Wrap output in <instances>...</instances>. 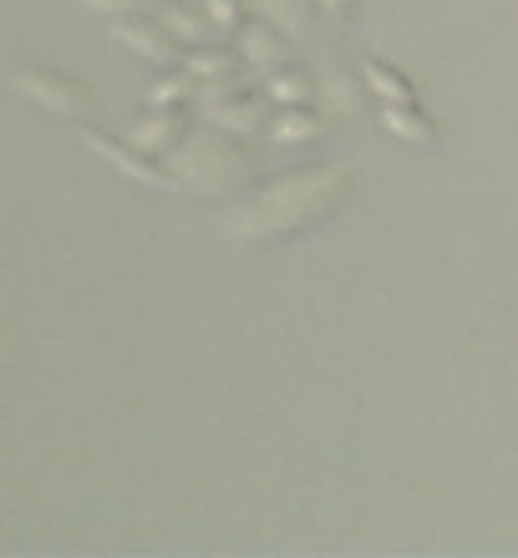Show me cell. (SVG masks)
<instances>
[{
	"mask_svg": "<svg viewBox=\"0 0 518 558\" xmlns=\"http://www.w3.org/2000/svg\"><path fill=\"white\" fill-rule=\"evenodd\" d=\"M351 168L326 162V168H300V173L269 178L260 189H250V198H239L224 214V234L234 244H275V239H300L321 229L326 219H336L351 198Z\"/></svg>",
	"mask_w": 518,
	"mask_h": 558,
	"instance_id": "1",
	"label": "cell"
},
{
	"mask_svg": "<svg viewBox=\"0 0 518 558\" xmlns=\"http://www.w3.org/2000/svg\"><path fill=\"white\" fill-rule=\"evenodd\" d=\"M168 168L178 173L183 193H250L254 158L244 153V137L229 128H208V133H189L168 153Z\"/></svg>",
	"mask_w": 518,
	"mask_h": 558,
	"instance_id": "2",
	"label": "cell"
},
{
	"mask_svg": "<svg viewBox=\"0 0 518 558\" xmlns=\"http://www.w3.org/2000/svg\"><path fill=\"white\" fill-rule=\"evenodd\" d=\"M11 87L21 97L41 107V112H57V118H72V122H87L97 112V92L76 76L57 72V66H15L11 72Z\"/></svg>",
	"mask_w": 518,
	"mask_h": 558,
	"instance_id": "3",
	"label": "cell"
},
{
	"mask_svg": "<svg viewBox=\"0 0 518 558\" xmlns=\"http://www.w3.org/2000/svg\"><path fill=\"white\" fill-rule=\"evenodd\" d=\"M82 143H87L92 153H103L112 168H122L133 183H148V189H183L173 168H168V162H153V153L137 143V137H112L107 128H97V122H82Z\"/></svg>",
	"mask_w": 518,
	"mask_h": 558,
	"instance_id": "4",
	"label": "cell"
},
{
	"mask_svg": "<svg viewBox=\"0 0 518 558\" xmlns=\"http://www.w3.org/2000/svg\"><path fill=\"white\" fill-rule=\"evenodd\" d=\"M112 41L128 46V51H137V57H148L153 66H183L189 61L193 46L178 36L173 26H168L158 11L148 15H118L112 21Z\"/></svg>",
	"mask_w": 518,
	"mask_h": 558,
	"instance_id": "5",
	"label": "cell"
},
{
	"mask_svg": "<svg viewBox=\"0 0 518 558\" xmlns=\"http://www.w3.org/2000/svg\"><path fill=\"white\" fill-rule=\"evenodd\" d=\"M234 46H239V57L250 61V72H260V76H269V72H280V66H290V36H285L275 21L244 26Z\"/></svg>",
	"mask_w": 518,
	"mask_h": 558,
	"instance_id": "6",
	"label": "cell"
},
{
	"mask_svg": "<svg viewBox=\"0 0 518 558\" xmlns=\"http://www.w3.org/2000/svg\"><path fill=\"white\" fill-rule=\"evenodd\" d=\"M376 118L397 143L417 147V153H432L437 147V122L422 112L417 102H376Z\"/></svg>",
	"mask_w": 518,
	"mask_h": 558,
	"instance_id": "7",
	"label": "cell"
},
{
	"mask_svg": "<svg viewBox=\"0 0 518 558\" xmlns=\"http://www.w3.org/2000/svg\"><path fill=\"white\" fill-rule=\"evenodd\" d=\"M189 133H193V128H189V107H164V112L153 107L148 118L133 128V137L148 147V153H173V147L183 143Z\"/></svg>",
	"mask_w": 518,
	"mask_h": 558,
	"instance_id": "8",
	"label": "cell"
},
{
	"mask_svg": "<svg viewBox=\"0 0 518 558\" xmlns=\"http://www.w3.org/2000/svg\"><path fill=\"white\" fill-rule=\"evenodd\" d=\"M321 97H330V107H336V112H346V118H356V112H361V107H366V76L361 72H346V66H336V61H330V66H321Z\"/></svg>",
	"mask_w": 518,
	"mask_h": 558,
	"instance_id": "9",
	"label": "cell"
},
{
	"mask_svg": "<svg viewBox=\"0 0 518 558\" xmlns=\"http://www.w3.org/2000/svg\"><path fill=\"white\" fill-rule=\"evenodd\" d=\"M315 92H321V76L305 72V66H280V72L265 76V97L275 107H311Z\"/></svg>",
	"mask_w": 518,
	"mask_h": 558,
	"instance_id": "10",
	"label": "cell"
},
{
	"mask_svg": "<svg viewBox=\"0 0 518 558\" xmlns=\"http://www.w3.org/2000/svg\"><path fill=\"white\" fill-rule=\"evenodd\" d=\"M158 15H164L168 26H173L189 46H208L214 36H224V31L214 26L208 5H189V0H164V5H158Z\"/></svg>",
	"mask_w": 518,
	"mask_h": 558,
	"instance_id": "11",
	"label": "cell"
},
{
	"mask_svg": "<svg viewBox=\"0 0 518 558\" xmlns=\"http://www.w3.org/2000/svg\"><path fill=\"white\" fill-rule=\"evenodd\" d=\"M265 137L290 143V147L315 143V137H326V118H321V112H311V107H280V112L269 118V133Z\"/></svg>",
	"mask_w": 518,
	"mask_h": 558,
	"instance_id": "12",
	"label": "cell"
},
{
	"mask_svg": "<svg viewBox=\"0 0 518 558\" xmlns=\"http://www.w3.org/2000/svg\"><path fill=\"white\" fill-rule=\"evenodd\" d=\"M361 76H366V87L376 102H417V87L386 57H366L361 61Z\"/></svg>",
	"mask_w": 518,
	"mask_h": 558,
	"instance_id": "13",
	"label": "cell"
},
{
	"mask_svg": "<svg viewBox=\"0 0 518 558\" xmlns=\"http://www.w3.org/2000/svg\"><path fill=\"white\" fill-rule=\"evenodd\" d=\"M183 66H189L198 82H229V76H239L244 66H250V61L239 57V46H234V51H224V46L208 41V46H193Z\"/></svg>",
	"mask_w": 518,
	"mask_h": 558,
	"instance_id": "14",
	"label": "cell"
},
{
	"mask_svg": "<svg viewBox=\"0 0 518 558\" xmlns=\"http://www.w3.org/2000/svg\"><path fill=\"white\" fill-rule=\"evenodd\" d=\"M260 11H265L285 36H305L321 5H315V0H260Z\"/></svg>",
	"mask_w": 518,
	"mask_h": 558,
	"instance_id": "15",
	"label": "cell"
},
{
	"mask_svg": "<svg viewBox=\"0 0 518 558\" xmlns=\"http://www.w3.org/2000/svg\"><path fill=\"white\" fill-rule=\"evenodd\" d=\"M198 92V76L183 66L178 76H168V82H153V92H148V107H183Z\"/></svg>",
	"mask_w": 518,
	"mask_h": 558,
	"instance_id": "16",
	"label": "cell"
},
{
	"mask_svg": "<svg viewBox=\"0 0 518 558\" xmlns=\"http://www.w3.org/2000/svg\"><path fill=\"white\" fill-rule=\"evenodd\" d=\"M82 11H97V15H107V21H118V15H148V11H158L164 0H76Z\"/></svg>",
	"mask_w": 518,
	"mask_h": 558,
	"instance_id": "17",
	"label": "cell"
},
{
	"mask_svg": "<svg viewBox=\"0 0 518 558\" xmlns=\"http://www.w3.org/2000/svg\"><path fill=\"white\" fill-rule=\"evenodd\" d=\"M204 5H208V15H214V26H219L224 36H239V31L250 26V21H244V15H250L244 11V0H204Z\"/></svg>",
	"mask_w": 518,
	"mask_h": 558,
	"instance_id": "18",
	"label": "cell"
},
{
	"mask_svg": "<svg viewBox=\"0 0 518 558\" xmlns=\"http://www.w3.org/2000/svg\"><path fill=\"white\" fill-rule=\"evenodd\" d=\"M315 5H321V15L336 21V26H346V21L356 15V0H315Z\"/></svg>",
	"mask_w": 518,
	"mask_h": 558,
	"instance_id": "19",
	"label": "cell"
}]
</instances>
